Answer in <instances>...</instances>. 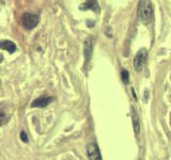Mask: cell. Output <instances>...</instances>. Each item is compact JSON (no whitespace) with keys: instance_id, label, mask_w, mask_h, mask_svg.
<instances>
[{"instance_id":"1","label":"cell","mask_w":171,"mask_h":160,"mask_svg":"<svg viewBox=\"0 0 171 160\" xmlns=\"http://www.w3.org/2000/svg\"><path fill=\"white\" fill-rule=\"evenodd\" d=\"M137 16L138 20L145 25H149L153 20L154 10L151 0H139L137 8Z\"/></svg>"},{"instance_id":"2","label":"cell","mask_w":171,"mask_h":160,"mask_svg":"<svg viewBox=\"0 0 171 160\" xmlns=\"http://www.w3.org/2000/svg\"><path fill=\"white\" fill-rule=\"evenodd\" d=\"M40 17L38 14H34V13H24L22 16V22L24 25V27L28 30H31V29L35 28L37 25L39 24Z\"/></svg>"},{"instance_id":"3","label":"cell","mask_w":171,"mask_h":160,"mask_svg":"<svg viewBox=\"0 0 171 160\" xmlns=\"http://www.w3.org/2000/svg\"><path fill=\"white\" fill-rule=\"evenodd\" d=\"M148 58V51L147 49L145 48H141L138 53H136L134 58V67H135V71L136 72H141L142 69L143 65L145 63V60Z\"/></svg>"},{"instance_id":"4","label":"cell","mask_w":171,"mask_h":160,"mask_svg":"<svg viewBox=\"0 0 171 160\" xmlns=\"http://www.w3.org/2000/svg\"><path fill=\"white\" fill-rule=\"evenodd\" d=\"M87 154L90 160H103L100 148L96 143H90L87 146Z\"/></svg>"},{"instance_id":"5","label":"cell","mask_w":171,"mask_h":160,"mask_svg":"<svg viewBox=\"0 0 171 160\" xmlns=\"http://www.w3.org/2000/svg\"><path fill=\"white\" fill-rule=\"evenodd\" d=\"M84 55H85V60L86 62H89L93 55V40L91 37L87 39L85 41V47H84Z\"/></svg>"},{"instance_id":"6","label":"cell","mask_w":171,"mask_h":160,"mask_svg":"<svg viewBox=\"0 0 171 160\" xmlns=\"http://www.w3.org/2000/svg\"><path fill=\"white\" fill-rule=\"evenodd\" d=\"M80 9H82V11L92 10L95 13H100V6H98L96 0H87L85 3H82V6H80Z\"/></svg>"},{"instance_id":"7","label":"cell","mask_w":171,"mask_h":160,"mask_svg":"<svg viewBox=\"0 0 171 160\" xmlns=\"http://www.w3.org/2000/svg\"><path fill=\"white\" fill-rule=\"evenodd\" d=\"M54 100L53 97H40L38 100H33V103H31L32 108H44L46 106H48L51 101Z\"/></svg>"},{"instance_id":"8","label":"cell","mask_w":171,"mask_h":160,"mask_svg":"<svg viewBox=\"0 0 171 160\" xmlns=\"http://www.w3.org/2000/svg\"><path fill=\"white\" fill-rule=\"evenodd\" d=\"M0 49H3V50L9 51L10 53H13L14 51H16L17 47L12 41H9V40H4L0 42Z\"/></svg>"},{"instance_id":"9","label":"cell","mask_w":171,"mask_h":160,"mask_svg":"<svg viewBox=\"0 0 171 160\" xmlns=\"http://www.w3.org/2000/svg\"><path fill=\"white\" fill-rule=\"evenodd\" d=\"M132 120H133V126H134L135 135L138 136L140 131V123H139V115L137 114L135 108H132Z\"/></svg>"},{"instance_id":"10","label":"cell","mask_w":171,"mask_h":160,"mask_svg":"<svg viewBox=\"0 0 171 160\" xmlns=\"http://www.w3.org/2000/svg\"><path fill=\"white\" fill-rule=\"evenodd\" d=\"M8 121H9L8 116H6V112H4L2 106L0 105V126L4 125Z\"/></svg>"},{"instance_id":"11","label":"cell","mask_w":171,"mask_h":160,"mask_svg":"<svg viewBox=\"0 0 171 160\" xmlns=\"http://www.w3.org/2000/svg\"><path fill=\"white\" fill-rule=\"evenodd\" d=\"M121 78H122V81L125 83V84H127L128 81H129V74H128V72L126 69H123L122 72H121Z\"/></svg>"},{"instance_id":"12","label":"cell","mask_w":171,"mask_h":160,"mask_svg":"<svg viewBox=\"0 0 171 160\" xmlns=\"http://www.w3.org/2000/svg\"><path fill=\"white\" fill-rule=\"evenodd\" d=\"M21 139H22V142H25V143H28V142H29L28 136H27V134L25 131H22L21 132Z\"/></svg>"}]
</instances>
